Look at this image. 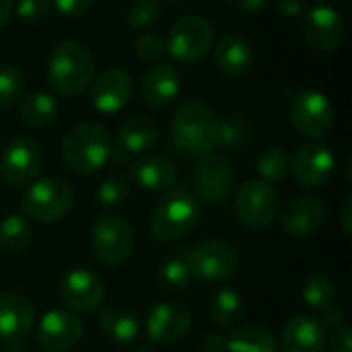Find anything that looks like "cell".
<instances>
[{
    "instance_id": "cell-1",
    "label": "cell",
    "mask_w": 352,
    "mask_h": 352,
    "mask_svg": "<svg viewBox=\"0 0 352 352\" xmlns=\"http://www.w3.org/2000/svg\"><path fill=\"white\" fill-rule=\"evenodd\" d=\"M95 74V58L91 50L74 39L60 41L47 62L50 87L60 97H76L89 89Z\"/></svg>"
},
{
    "instance_id": "cell-2",
    "label": "cell",
    "mask_w": 352,
    "mask_h": 352,
    "mask_svg": "<svg viewBox=\"0 0 352 352\" xmlns=\"http://www.w3.org/2000/svg\"><path fill=\"white\" fill-rule=\"evenodd\" d=\"M171 138L182 151L208 155L219 146V118L206 103L188 99L173 113Z\"/></svg>"
},
{
    "instance_id": "cell-3",
    "label": "cell",
    "mask_w": 352,
    "mask_h": 352,
    "mask_svg": "<svg viewBox=\"0 0 352 352\" xmlns=\"http://www.w3.org/2000/svg\"><path fill=\"white\" fill-rule=\"evenodd\" d=\"M111 136L99 124H76L62 138V161L68 169L80 175L99 171L111 159Z\"/></svg>"
},
{
    "instance_id": "cell-4",
    "label": "cell",
    "mask_w": 352,
    "mask_h": 352,
    "mask_svg": "<svg viewBox=\"0 0 352 352\" xmlns=\"http://www.w3.org/2000/svg\"><path fill=\"white\" fill-rule=\"evenodd\" d=\"M200 219V202L186 188H169L151 214V235L173 241L190 233Z\"/></svg>"
},
{
    "instance_id": "cell-5",
    "label": "cell",
    "mask_w": 352,
    "mask_h": 352,
    "mask_svg": "<svg viewBox=\"0 0 352 352\" xmlns=\"http://www.w3.org/2000/svg\"><path fill=\"white\" fill-rule=\"evenodd\" d=\"M72 204L74 190L66 179L60 177L33 182L21 198L23 214L37 223H56L64 219L72 210Z\"/></svg>"
},
{
    "instance_id": "cell-6",
    "label": "cell",
    "mask_w": 352,
    "mask_h": 352,
    "mask_svg": "<svg viewBox=\"0 0 352 352\" xmlns=\"http://www.w3.org/2000/svg\"><path fill=\"white\" fill-rule=\"evenodd\" d=\"M91 250L103 266H122L134 252V233L124 217L101 214L91 231Z\"/></svg>"
},
{
    "instance_id": "cell-7",
    "label": "cell",
    "mask_w": 352,
    "mask_h": 352,
    "mask_svg": "<svg viewBox=\"0 0 352 352\" xmlns=\"http://www.w3.org/2000/svg\"><path fill=\"white\" fill-rule=\"evenodd\" d=\"M214 43L212 25L198 14H188L179 19L167 37V52L179 64H198Z\"/></svg>"
},
{
    "instance_id": "cell-8",
    "label": "cell",
    "mask_w": 352,
    "mask_h": 352,
    "mask_svg": "<svg viewBox=\"0 0 352 352\" xmlns=\"http://www.w3.org/2000/svg\"><path fill=\"white\" fill-rule=\"evenodd\" d=\"M278 210L280 198L270 184L262 179H250L239 188L235 198V212L243 225L252 229H268L276 221Z\"/></svg>"
},
{
    "instance_id": "cell-9",
    "label": "cell",
    "mask_w": 352,
    "mask_h": 352,
    "mask_svg": "<svg viewBox=\"0 0 352 352\" xmlns=\"http://www.w3.org/2000/svg\"><path fill=\"white\" fill-rule=\"evenodd\" d=\"M192 194L198 202L219 204L233 188V169L225 157L204 155L190 173Z\"/></svg>"
},
{
    "instance_id": "cell-10",
    "label": "cell",
    "mask_w": 352,
    "mask_h": 352,
    "mask_svg": "<svg viewBox=\"0 0 352 352\" xmlns=\"http://www.w3.org/2000/svg\"><path fill=\"white\" fill-rule=\"evenodd\" d=\"M291 122L295 130L307 138H322L334 126V109L330 99L320 91H301L291 99Z\"/></svg>"
},
{
    "instance_id": "cell-11",
    "label": "cell",
    "mask_w": 352,
    "mask_h": 352,
    "mask_svg": "<svg viewBox=\"0 0 352 352\" xmlns=\"http://www.w3.org/2000/svg\"><path fill=\"white\" fill-rule=\"evenodd\" d=\"M43 167L41 146L27 136L14 138L6 144L0 157V171L4 179L16 188L29 186L37 179Z\"/></svg>"
},
{
    "instance_id": "cell-12",
    "label": "cell",
    "mask_w": 352,
    "mask_h": 352,
    "mask_svg": "<svg viewBox=\"0 0 352 352\" xmlns=\"http://www.w3.org/2000/svg\"><path fill=\"white\" fill-rule=\"evenodd\" d=\"M239 264L237 250L223 241H206L190 250L192 276L200 280H229L237 274Z\"/></svg>"
},
{
    "instance_id": "cell-13",
    "label": "cell",
    "mask_w": 352,
    "mask_h": 352,
    "mask_svg": "<svg viewBox=\"0 0 352 352\" xmlns=\"http://www.w3.org/2000/svg\"><path fill=\"white\" fill-rule=\"evenodd\" d=\"M301 35L314 52H334L344 39L342 14L330 4H318L305 12Z\"/></svg>"
},
{
    "instance_id": "cell-14",
    "label": "cell",
    "mask_w": 352,
    "mask_h": 352,
    "mask_svg": "<svg viewBox=\"0 0 352 352\" xmlns=\"http://www.w3.org/2000/svg\"><path fill=\"white\" fill-rule=\"evenodd\" d=\"M105 297V285L103 280L87 270V268H74L70 270L62 283H60V299L72 314H91L95 311Z\"/></svg>"
},
{
    "instance_id": "cell-15",
    "label": "cell",
    "mask_w": 352,
    "mask_h": 352,
    "mask_svg": "<svg viewBox=\"0 0 352 352\" xmlns=\"http://www.w3.org/2000/svg\"><path fill=\"white\" fill-rule=\"evenodd\" d=\"M82 322L76 314L66 309H52L43 314L37 326V344L45 352H68L82 338Z\"/></svg>"
},
{
    "instance_id": "cell-16",
    "label": "cell",
    "mask_w": 352,
    "mask_h": 352,
    "mask_svg": "<svg viewBox=\"0 0 352 352\" xmlns=\"http://www.w3.org/2000/svg\"><path fill=\"white\" fill-rule=\"evenodd\" d=\"M192 330V311L175 301L157 303L146 318V336L155 344L179 342Z\"/></svg>"
},
{
    "instance_id": "cell-17",
    "label": "cell",
    "mask_w": 352,
    "mask_h": 352,
    "mask_svg": "<svg viewBox=\"0 0 352 352\" xmlns=\"http://www.w3.org/2000/svg\"><path fill=\"white\" fill-rule=\"evenodd\" d=\"M132 91H134L132 76L122 68H109L91 82L89 99L99 113L111 116L128 105Z\"/></svg>"
},
{
    "instance_id": "cell-18",
    "label": "cell",
    "mask_w": 352,
    "mask_h": 352,
    "mask_svg": "<svg viewBox=\"0 0 352 352\" xmlns=\"http://www.w3.org/2000/svg\"><path fill=\"white\" fill-rule=\"evenodd\" d=\"M289 169L293 171L295 179L307 188H316L326 184L334 173V155L326 144L307 142L301 144L293 159L289 161Z\"/></svg>"
},
{
    "instance_id": "cell-19",
    "label": "cell",
    "mask_w": 352,
    "mask_h": 352,
    "mask_svg": "<svg viewBox=\"0 0 352 352\" xmlns=\"http://www.w3.org/2000/svg\"><path fill=\"white\" fill-rule=\"evenodd\" d=\"M33 305L16 293H0V342L21 344L33 330Z\"/></svg>"
},
{
    "instance_id": "cell-20",
    "label": "cell",
    "mask_w": 352,
    "mask_h": 352,
    "mask_svg": "<svg viewBox=\"0 0 352 352\" xmlns=\"http://www.w3.org/2000/svg\"><path fill=\"white\" fill-rule=\"evenodd\" d=\"M326 328L316 316H295L283 330L280 352H324Z\"/></svg>"
},
{
    "instance_id": "cell-21",
    "label": "cell",
    "mask_w": 352,
    "mask_h": 352,
    "mask_svg": "<svg viewBox=\"0 0 352 352\" xmlns=\"http://www.w3.org/2000/svg\"><path fill=\"white\" fill-rule=\"evenodd\" d=\"M326 221V206L320 198H295L283 212V229L293 237H311Z\"/></svg>"
},
{
    "instance_id": "cell-22",
    "label": "cell",
    "mask_w": 352,
    "mask_h": 352,
    "mask_svg": "<svg viewBox=\"0 0 352 352\" xmlns=\"http://www.w3.org/2000/svg\"><path fill=\"white\" fill-rule=\"evenodd\" d=\"M182 89L179 72L171 64H155L151 66L140 80V97L151 107L169 105Z\"/></svg>"
},
{
    "instance_id": "cell-23",
    "label": "cell",
    "mask_w": 352,
    "mask_h": 352,
    "mask_svg": "<svg viewBox=\"0 0 352 352\" xmlns=\"http://www.w3.org/2000/svg\"><path fill=\"white\" fill-rule=\"evenodd\" d=\"M132 179L146 192H167L177 179L175 165L167 157L148 155L132 165Z\"/></svg>"
},
{
    "instance_id": "cell-24",
    "label": "cell",
    "mask_w": 352,
    "mask_h": 352,
    "mask_svg": "<svg viewBox=\"0 0 352 352\" xmlns=\"http://www.w3.org/2000/svg\"><path fill=\"white\" fill-rule=\"evenodd\" d=\"M252 45L239 35H225L214 47V64L227 76H243L254 68Z\"/></svg>"
},
{
    "instance_id": "cell-25",
    "label": "cell",
    "mask_w": 352,
    "mask_h": 352,
    "mask_svg": "<svg viewBox=\"0 0 352 352\" xmlns=\"http://www.w3.org/2000/svg\"><path fill=\"white\" fill-rule=\"evenodd\" d=\"M159 138V126L148 116H132L118 130V144L122 153L136 155L155 146Z\"/></svg>"
},
{
    "instance_id": "cell-26",
    "label": "cell",
    "mask_w": 352,
    "mask_h": 352,
    "mask_svg": "<svg viewBox=\"0 0 352 352\" xmlns=\"http://www.w3.org/2000/svg\"><path fill=\"white\" fill-rule=\"evenodd\" d=\"M99 328L107 340H111L116 344H130L136 340V336L140 332V322H138V316L130 307L107 305L101 311Z\"/></svg>"
},
{
    "instance_id": "cell-27",
    "label": "cell",
    "mask_w": 352,
    "mask_h": 352,
    "mask_svg": "<svg viewBox=\"0 0 352 352\" xmlns=\"http://www.w3.org/2000/svg\"><path fill=\"white\" fill-rule=\"evenodd\" d=\"M227 352H278L274 334L256 324H243L227 336Z\"/></svg>"
},
{
    "instance_id": "cell-28",
    "label": "cell",
    "mask_w": 352,
    "mask_h": 352,
    "mask_svg": "<svg viewBox=\"0 0 352 352\" xmlns=\"http://www.w3.org/2000/svg\"><path fill=\"white\" fill-rule=\"evenodd\" d=\"M58 101L50 93H31L21 103V120L31 128H43L50 126L58 118Z\"/></svg>"
},
{
    "instance_id": "cell-29",
    "label": "cell",
    "mask_w": 352,
    "mask_h": 352,
    "mask_svg": "<svg viewBox=\"0 0 352 352\" xmlns=\"http://www.w3.org/2000/svg\"><path fill=\"white\" fill-rule=\"evenodd\" d=\"M210 318L221 328H233L243 316V301L241 295L233 289H221L214 293L210 301Z\"/></svg>"
},
{
    "instance_id": "cell-30",
    "label": "cell",
    "mask_w": 352,
    "mask_h": 352,
    "mask_svg": "<svg viewBox=\"0 0 352 352\" xmlns=\"http://www.w3.org/2000/svg\"><path fill=\"white\" fill-rule=\"evenodd\" d=\"M303 299H305V303L311 309L326 311V309H330V307L336 305L338 291H336V285L326 274L316 272L303 285Z\"/></svg>"
},
{
    "instance_id": "cell-31",
    "label": "cell",
    "mask_w": 352,
    "mask_h": 352,
    "mask_svg": "<svg viewBox=\"0 0 352 352\" xmlns=\"http://www.w3.org/2000/svg\"><path fill=\"white\" fill-rule=\"evenodd\" d=\"M29 241L31 227L23 217L10 214L0 221V250H4L6 254H19L29 245Z\"/></svg>"
},
{
    "instance_id": "cell-32",
    "label": "cell",
    "mask_w": 352,
    "mask_h": 352,
    "mask_svg": "<svg viewBox=\"0 0 352 352\" xmlns=\"http://www.w3.org/2000/svg\"><path fill=\"white\" fill-rule=\"evenodd\" d=\"M161 285L169 291H184L192 276V266H190V252H177L175 256H171L163 266H161Z\"/></svg>"
},
{
    "instance_id": "cell-33",
    "label": "cell",
    "mask_w": 352,
    "mask_h": 352,
    "mask_svg": "<svg viewBox=\"0 0 352 352\" xmlns=\"http://www.w3.org/2000/svg\"><path fill=\"white\" fill-rule=\"evenodd\" d=\"M252 134V124L241 113H227L219 120V144L225 148H241Z\"/></svg>"
},
{
    "instance_id": "cell-34",
    "label": "cell",
    "mask_w": 352,
    "mask_h": 352,
    "mask_svg": "<svg viewBox=\"0 0 352 352\" xmlns=\"http://www.w3.org/2000/svg\"><path fill=\"white\" fill-rule=\"evenodd\" d=\"M258 173L266 184H278L289 171V157L280 146H270L258 157Z\"/></svg>"
},
{
    "instance_id": "cell-35",
    "label": "cell",
    "mask_w": 352,
    "mask_h": 352,
    "mask_svg": "<svg viewBox=\"0 0 352 352\" xmlns=\"http://www.w3.org/2000/svg\"><path fill=\"white\" fill-rule=\"evenodd\" d=\"M25 91V76L16 66H0V107H10Z\"/></svg>"
},
{
    "instance_id": "cell-36",
    "label": "cell",
    "mask_w": 352,
    "mask_h": 352,
    "mask_svg": "<svg viewBox=\"0 0 352 352\" xmlns=\"http://www.w3.org/2000/svg\"><path fill=\"white\" fill-rule=\"evenodd\" d=\"M130 196V184L122 175H109L97 188V202L103 208H116Z\"/></svg>"
},
{
    "instance_id": "cell-37",
    "label": "cell",
    "mask_w": 352,
    "mask_h": 352,
    "mask_svg": "<svg viewBox=\"0 0 352 352\" xmlns=\"http://www.w3.org/2000/svg\"><path fill=\"white\" fill-rule=\"evenodd\" d=\"M159 0H132L126 12V21L132 29H146L159 19Z\"/></svg>"
},
{
    "instance_id": "cell-38",
    "label": "cell",
    "mask_w": 352,
    "mask_h": 352,
    "mask_svg": "<svg viewBox=\"0 0 352 352\" xmlns=\"http://www.w3.org/2000/svg\"><path fill=\"white\" fill-rule=\"evenodd\" d=\"M165 52H167L165 41H163L157 33H142V35L134 41V54H136L140 60H144V62L161 60Z\"/></svg>"
},
{
    "instance_id": "cell-39",
    "label": "cell",
    "mask_w": 352,
    "mask_h": 352,
    "mask_svg": "<svg viewBox=\"0 0 352 352\" xmlns=\"http://www.w3.org/2000/svg\"><path fill=\"white\" fill-rule=\"evenodd\" d=\"M16 16L27 23H43L52 14L50 0H19L14 4Z\"/></svg>"
},
{
    "instance_id": "cell-40",
    "label": "cell",
    "mask_w": 352,
    "mask_h": 352,
    "mask_svg": "<svg viewBox=\"0 0 352 352\" xmlns=\"http://www.w3.org/2000/svg\"><path fill=\"white\" fill-rule=\"evenodd\" d=\"M56 10L64 16H82L91 6L93 0H52Z\"/></svg>"
},
{
    "instance_id": "cell-41",
    "label": "cell",
    "mask_w": 352,
    "mask_h": 352,
    "mask_svg": "<svg viewBox=\"0 0 352 352\" xmlns=\"http://www.w3.org/2000/svg\"><path fill=\"white\" fill-rule=\"evenodd\" d=\"M330 352H352V330L351 328H340L334 332L330 338Z\"/></svg>"
},
{
    "instance_id": "cell-42",
    "label": "cell",
    "mask_w": 352,
    "mask_h": 352,
    "mask_svg": "<svg viewBox=\"0 0 352 352\" xmlns=\"http://www.w3.org/2000/svg\"><path fill=\"white\" fill-rule=\"evenodd\" d=\"M320 322H322L324 328L340 330V328H344V324H346V314H344L342 307H336V305H334V307H330V309L324 311V318H322Z\"/></svg>"
},
{
    "instance_id": "cell-43",
    "label": "cell",
    "mask_w": 352,
    "mask_h": 352,
    "mask_svg": "<svg viewBox=\"0 0 352 352\" xmlns=\"http://www.w3.org/2000/svg\"><path fill=\"white\" fill-rule=\"evenodd\" d=\"M272 2H274L276 10L283 16H289V19L299 16L305 10V0H272Z\"/></svg>"
},
{
    "instance_id": "cell-44",
    "label": "cell",
    "mask_w": 352,
    "mask_h": 352,
    "mask_svg": "<svg viewBox=\"0 0 352 352\" xmlns=\"http://www.w3.org/2000/svg\"><path fill=\"white\" fill-rule=\"evenodd\" d=\"M200 352H227V336L210 334L202 340Z\"/></svg>"
},
{
    "instance_id": "cell-45",
    "label": "cell",
    "mask_w": 352,
    "mask_h": 352,
    "mask_svg": "<svg viewBox=\"0 0 352 352\" xmlns=\"http://www.w3.org/2000/svg\"><path fill=\"white\" fill-rule=\"evenodd\" d=\"M227 2L241 12H256V10H262L268 0H227Z\"/></svg>"
},
{
    "instance_id": "cell-46",
    "label": "cell",
    "mask_w": 352,
    "mask_h": 352,
    "mask_svg": "<svg viewBox=\"0 0 352 352\" xmlns=\"http://www.w3.org/2000/svg\"><path fill=\"white\" fill-rule=\"evenodd\" d=\"M352 198L349 196L346 198V202H344V206H342V214H340V223H342V229H344V233L346 235H351L352 233Z\"/></svg>"
},
{
    "instance_id": "cell-47",
    "label": "cell",
    "mask_w": 352,
    "mask_h": 352,
    "mask_svg": "<svg viewBox=\"0 0 352 352\" xmlns=\"http://www.w3.org/2000/svg\"><path fill=\"white\" fill-rule=\"evenodd\" d=\"M14 0H0V27H4L12 16Z\"/></svg>"
},
{
    "instance_id": "cell-48",
    "label": "cell",
    "mask_w": 352,
    "mask_h": 352,
    "mask_svg": "<svg viewBox=\"0 0 352 352\" xmlns=\"http://www.w3.org/2000/svg\"><path fill=\"white\" fill-rule=\"evenodd\" d=\"M6 352H29L27 349H23L21 344H10L8 349H6Z\"/></svg>"
},
{
    "instance_id": "cell-49",
    "label": "cell",
    "mask_w": 352,
    "mask_h": 352,
    "mask_svg": "<svg viewBox=\"0 0 352 352\" xmlns=\"http://www.w3.org/2000/svg\"><path fill=\"white\" fill-rule=\"evenodd\" d=\"M136 352H153V351H151L148 346H140V349H138V351H136Z\"/></svg>"
},
{
    "instance_id": "cell-50",
    "label": "cell",
    "mask_w": 352,
    "mask_h": 352,
    "mask_svg": "<svg viewBox=\"0 0 352 352\" xmlns=\"http://www.w3.org/2000/svg\"><path fill=\"white\" fill-rule=\"evenodd\" d=\"M171 2H179V0H171Z\"/></svg>"
}]
</instances>
